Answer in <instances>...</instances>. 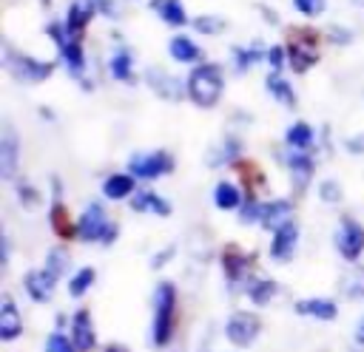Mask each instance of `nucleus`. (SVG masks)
Returning a JSON list of instances; mask_svg holds the SVG:
<instances>
[{"mask_svg": "<svg viewBox=\"0 0 364 352\" xmlns=\"http://www.w3.org/2000/svg\"><path fill=\"white\" fill-rule=\"evenodd\" d=\"M176 318H179V295L173 281H159L154 290V315H151V343L156 349H165L176 335Z\"/></svg>", "mask_w": 364, "mask_h": 352, "instance_id": "obj_1", "label": "nucleus"}, {"mask_svg": "<svg viewBox=\"0 0 364 352\" xmlns=\"http://www.w3.org/2000/svg\"><path fill=\"white\" fill-rule=\"evenodd\" d=\"M222 82H225L222 68L213 65V62H202V65L193 68V74L188 77L185 91H188V97L193 99V105L210 108V105H216L219 97H222Z\"/></svg>", "mask_w": 364, "mask_h": 352, "instance_id": "obj_2", "label": "nucleus"}, {"mask_svg": "<svg viewBox=\"0 0 364 352\" xmlns=\"http://www.w3.org/2000/svg\"><path fill=\"white\" fill-rule=\"evenodd\" d=\"M117 236H119V224L108 221L105 207L100 202H91L82 210V216L77 219V238L80 241H100V244L108 247V244L117 241Z\"/></svg>", "mask_w": 364, "mask_h": 352, "instance_id": "obj_3", "label": "nucleus"}, {"mask_svg": "<svg viewBox=\"0 0 364 352\" xmlns=\"http://www.w3.org/2000/svg\"><path fill=\"white\" fill-rule=\"evenodd\" d=\"M259 332H262V321H259L256 312H245V309H239V312H233V315L225 321V338H228L236 349H247V346H253L256 338H259Z\"/></svg>", "mask_w": 364, "mask_h": 352, "instance_id": "obj_4", "label": "nucleus"}, {"mask_svg": "<svg viewBox=\"0 0 364 352\" xmlns=\"http://www.w3.org/2000/svg\"><path fill=\"white\" fill-rule=\"evenodd\" d=\"M333 241H336V250L344 261H358L364 253V224H358L353 216H344Z\"/></svg>", "mask_w": 364, "mask_h": 352, "instance_id": "obj_5", "label": "nucleus"}, {"mask_svg": "<svg viewBox=\"0 0 364 352\" xmlns=\"http://www.w3.org/2000/svg\"><path fill=\"white\" fill-rule=\"evenodd\" d=\"M46 31H48V37L57 43L60 57H63V62L68 65V71H71L74 77H80L82 68H85V54H82L80 37H71V34L65 31V26H60V23H51Z\"/></svg>", "mask_w": 364, "mask_h": 352, "instance_id": "obj_6", "label": "nucleus"}, {"mask_svg": "<svg viewBox=\"0 0 364 352\" xmlns=\"http://www.w3.org/2000/svg\"><path fill=\"white\" fill-rule=\"evenodd\" d=\"M173 170V159L168 150H151V153H134L128 162V173L134 179H156L162 173Z\"/></svg>", "mask_w": 364, "mask_h": 352, "instance_id": "obj_7", "label": "nucleus"}, {"mask_svg": "<svg viewBox=\"0 0 364 352\" xmlns=\"http://www.w3.org/2000/svg\"><path fill=\"white\" fill-rule=\"evenodd\" d=\"M6 65H9V71H11L17 79H23V82L48 79L51 71H54V62H43V60H34V57H28V54H14V51H9Z\"/></svg>", "mask_w": 364, "mask_h": 352, "instance_id": "obj_8", "label": "nucleus"}, {"mask_svg": "<svg viewBox=\"0 0 364 352\" xmlns=\"http://www.w3.org/2000/svg\"><path fill=\"white\" fill-rule=\"evenodd\" d=\"M250 264H253V255L242 253L236 244L225 247L222 250V270H225V281L236 290L239 284H250Z\"/></svg>", "mask_w": 364, "mask_h": 352, "instance_id": "obj_9", "label": "nucleus"}, {"mask_svg": "<svg viewBox=\"0 0 364 352\" xmlns=\"http://www.w3.org/2000/svg\"><path fill=\"white\" fill-rule=\"evenodd\" d=\"M287 60L299 74H304L318 60V40L313 37V31H296L293 43L287 45Z\"/></svg>", "mask_w": 364, "mask_h": 352, "instance_id": "obj_10", "label": "nucleus"}, {"mask_svg": "<svg viewBox=\"0 0 364 352\" xmlns=\"http://www.w3.org/2000/svg\"><path fill=\"white\" fill-rule=\"evenodd\" d=\"M299 247V224L290 219L284 221L279 230H273V238H270V258L279 261V264H287L293 258Z\"/></svg>", "mask_w": 364, "mask_h": 352, "instance_id": "obj_11", "label": "nucleus"}, {"mask_svg": "<svg viewBox=\"0 0 364 352\" xmlns=\"http://www.w3.org/2000/svg\"><path fill=\"white\" fill-rule=\"evenodd\" d=\"M68 335H71V341H74L77 352H91V349L97 346L94 318H91V312H88L85 307H82V309H77V312L71 315V329H68Z\"/></svg>", "mask_w": 364, "mask_h": 352, "instance_id": "obj_12", "label": "nucleus"}, {"mask_svg": "<svg viewBox=\"0 0 364 352\" xmlns=\"http://www.w3.org/2000/svg\"><path fill=\"white\" fill-rule=\"evenodd\" d=\"M57 281H60V278H54L46 267H43V270H28V273L23 275V290L28 292V298H31V301L46 304V301H51Z\"/></svg>", "mask_w": 364, "mask_h": 352, "instance_id": "obj_13", "label": "nucleus"}, {"mask_svg": "<svg viewBox=\"0 0 364 352\" xmlns=\"http://www.w3.org/2000/svg\"><path fill=\"white\" fill-rule=\"evenodd\" d=\"M20 335H23V315H20L17 304H14V298L3 295V301H0V341L11 343Z\"/></svg>", "mask_w": 364, "mask_h": 352, "instance_id": "obj_14", "label": "nucleus"}, {"mask_svg": "<svg viewBox=\"0 0 364 352\" xmlns=\"http://www.w3.org/2000/svg\"><path fill=\"white\" fill-rule=\"evenodd\" d=\"M293 309H296V315L316 318V321H336V315H338L336 301H333V298H318V295L296 301V304H293Z\"/></svg>", "mask_w": 364, "mask_h": 352, "instance_id": "obj_15", "label": "nucleus"}, {"mask_svg": "<svg viewBox=\"0 0 364 352\" xmlns=\"http://www.w3.org/2000/svg\"><path fill=\"white\" fill-rule=\"evenodd\" d=\"M94 11H97V6L91 3V0H74L71 6H68V11H65V31L71 34V37H80V31L91 23V17H94Z\"/></svg>", "mask_w": 364, "mask_h": 352, "instance_id": "obj_16", "label": "nucleus"}, {"mask_svg": "<svg viewBox=\"0 0 364 352\" xmlns=\"http://www.w3.org/2000/svg\"><path fill=\"white\" fill-rule=\"evenodd\" d=\"M145 79H148V85L159 94V97H165V99H182V94H188V91H182V82L176 79V77H171V74H165V71H156V68H151L148 74H145Z\"/></svg>", "mask_w": 364, "mask_h": 352, "instance_id": "obj_17", "label": "nucleus"}, {"mask_svg": "<svg viewBox=\"0 0 364 352\" xmlns=\"http://www.w3.org/2000/svg\"><path fill=\"white\" fill-rule=\"evenodd\" d=\"M131 210L134 213H154V216H171V202L162 199L154 190H139L136 196H131Z\"/></svg>", "mask_w": 364, "mask_h": 352, "instance_id": "obj_18", "label": "nucleus"}, {"mask_svg": "<svg viewBox=\"0 0 364 352\" xmlns=\"http://www.w3.org/2000/svg\"><path fill=\"white\" fill-rule=\"evenodd\" d=\"M290 213H293V204L287 202V199H276V202H267L264 207H262V227L264 230H279L284 221H290Z\"/></svg>", "mask_w": 364, "mask_h": 352, "instance_id": "obj_19", "label": "nucleus"}, {"mask_svg": "<svg viewBox=\"0 0 364 352\" xmlns=\"http://www.w3.org/2000/svg\"><path fill=\"white\" fill-rule=\"evenodd\" d=\"M279 292V284L273 278H253L247 287H245V295L250 298V304L256 307H267Z\"/></svg>", "mask_w": 364, "mask_h": 352, "instance_id": "obj_20", "label": "nucleus"}, {"mask_svg": "<svg viewBox=\"0 0 364 352\" xmlns=\"http://www.w3.org/2000/svg\"><path fill=\"white\" fill-rule=\"evenodd\" d=\"M134 176L131 173H111L105 182H102V196L105 199H128L134 193Z\"/></svg>", "mask_w": 364, "mask_h": 352, "instance_id": "obj_21", "label": "nucleus"}, {"mask_svg": "<svg viewBox=\"0 0 364 352\" xmlns=\"http://www.w3.org/2000/svg\"><path fill=\"white\" fill-rule=\"evenodd\" d=\"M17 167V139L11 131H6V136L0 139V176L11 179Z\"/></svg>", "mask_w": 364, "mask_h": 352, "instance_id": "obj_22", "label": "nucleus"}, {"mask_svg": "<svg viewBox=\"0 0 364 352\" xmlns=\"http://www.w3.org/2000/svg\"><path fill=\"white\" fill-rule=\"evenodd\" d=\"M287 165H290L293 182L299 185V190H304L307 182H310V176H313V159H310L304 150H293L290 159H287Z\"/></svg>", "mask_w": 364, "mask_h": 352, "instance_id": "obj_23", "label": "nucleus"}, {"mask_svg": "<svg viewBox=\"0 0 364 352\" xmlns=\"http://www.w3.org/2000/svg\"><path fill=\"white\" fill-rule=\"evenodd\" d=\"M48 221H51V227H54V233H57L60 238L77 236V224H71L68 210H65V204H63L60 199H54V204H51V210H48Z\"/></svg>", "mask_w": 364, "mask_h": 352, "instance_id": "obj_24", "label": "nucleus"}, {"mask_svg": "<svg viewBox=\"0 0 364 352\" xmlns=\"http://www.w3.org/2000/svg\"><path fill=\"white\" fill-rule=\"evenodd\" d=\"M213 202L219 210H239L242 207V193L233 182H219L213 190Z\"/></svg>", "mask_w": 364, "mask_h": 352, "instance_id": "obj_25", "label": "nucleus"}, {"mask_svg": "<svg viewBox=\"0 0 364 352\" xmlns=\"http://www.w3.org/2000/svg\"><path fill=\"white\" fill-rule=\"evenodd\" d=\"M154 9H156V11H159V17H162L168 26H173V28H179V26H185V23H188L185 6H182L179 0H154Z\"/></svg>", "mask_w": 364, "mask_h": 352, "instance_id": "obj_26", "label": "nucleus"}, {"mask_svg": "<svg viewBox=\"0 0 364 352\" xmlns=\"http://www.w3.org/2000/svg\"><path fill=\"white\" fill-rule=\"evenodd\" d=\"M97 281V270L94 267H80L71 278H68V295L71 298H82Z\"/></svg>", "mask_w": 364, "mask_h": 352, "instance_id": "obj_27", "label": "nucleus"}, {"mask_svg": "<svg viewBox=\"0 0 364 352\" xmlns=\"http://www.w3.org/2000/svg\"><path fill=\"white\" fill-rule=\"evenodd\" d=\"M168 51H171V57L176 62H193V60H199V45L191 37H173L171 45H168Z\"/></svg>", "mask_w": 364, "mask_h": 352, "instance_id": "obj_28", "label": "nucleus"}, {"mask_svg": "<svg viewBox=\"0 0 364 352\" xmlns=\"http://www.w3.org/2000/svg\"><path fill=\"white\" fill-rule=\"evenodd\" d=\"M287 145L293 148V150H307L310 145H313V128L307 125V122H293L290 128H287Z\"/></svg>", "mask_w": 364, "mask_h": 352, "instance_id": "obj_29", "label": "nucleus"}, {"mask_svg": "<svg viewBox=\"0 0 364 352\" xmlns=\"http://www.w3.org/2000/svg\"><path fill=\"white\" fill-rule=\"evenodd\" d=\"M267 91H270L279 102H284V105H296V94H293V88H290L287 79L279 77V71L267 74Z\"/></svg>", "mask_w": 364, "mask_h": 352, "instance_id": "obj_30", "label": "nucleus"}, {"mask_svg": "<svg viewBox=\"0 0 364 352\" xmlns=\"http://www.w3.org/2000/svg\"><path fill=\"white\" fill-rule=\"evenodd\" d=\"M338 287H341V292L347 295V298H364V270H350L341 281H338Z\"/></svg>", "mask_w": 364, "mask_h": 352, "instance_id": "obj_31", "label": "nucleus"}, {"mask_svg": "<svg viewBox=\"0 0 364 352\" xmlns=\"http://www.w3.org/2000/svg\"><path fill=\"white\" fill-rule=\"evenodd\" d=\"M111 77L114 79H131V51L122 45L111 57Z\"/></svg>", "mask_w": 364, "mask_h": 352, "instance_id": "obj_32", "label": "nucleus"}, {"mask_svg": "<svg viewBox=\"0 0 364 352\" xmlns=\"http://www.w3.org/2000/svg\"><path fill=\"white\" fill-rule=\"evenodd\" d=\"M68 261H71V258H68V253H65V250H60V247H54V250H48V253H46V264H43V267H46L54 278H63V273L68 270Z\"/></svg>", "mask_w": 364, "mask_h": 352, "instance_id": "obj_33", "label": "nucleus"}, {"mask_svg": "<svg viewBox=\"0 0 364 352\" xmlns=\"http://www.w3.org/2000/svg\"><path fill=\"white\" fill-rule=\"evenodd\" d=\"M43 352H77V346H74L71 335H65L63 329H54V332L46 338Z\"/></svg>", "mask_w": 364, "mask_h": 352, "instance_id": "obj_34", "label": "nucleus"}, {"mask_svg": "<svg viewBox=\"0 0 364 352\" xmlns=\"http://www.w3.org/2000/svg\"><path fill=\"white\" fill-rule=\"evenodd\" d=\"M225 20L222 17H213V14H199L196 20H193V28L199 31V34H222L225 31Z\"/></svg>", "mask_w": 364, "mask_h": 352, "instance_id": "obj_35", "label": "nucleus"}, {"mask_svg": "<svg viewBox=\"0 0 364 352\" xmlns=\"http://www.w3.org/2000/svg\"><path fill=\"white\" fill-rule=\"evenodd\" d=\"M262 207H264V204H259L253 196H247V202L239 207V221H242V224H250V221H262Z\"/></svg>", "mask_w": 364, "mask_h": 352, "instance_id": "obj_36", "label": "nucleus"}, {"mask_svg": "<svg viewBox=\"0 0 364 352\" xmlns=\"http://www.w3.org/2000/svg\"><path fill=\"white\" fill-rule=\"evenodd\" d=\"M233 57H236V71H247L262 57V51H256V48H233Z\"/></svg>", "mask_w": 364, "mask_h": 352, "instance_id": "obj_37", "label": "nucleus"}, {"mask_svg": "<svg viewBox=\"0 0 364 352\" xmlns=\"http://www.w3.org/2000/svg\"><path fill=\"white\" fill-rule=\"evenodd\" d=\"M318 196H321V202L336 204V202H341V187H338L333 179H327V182L318 185Z\"/></svg>", "mask_w": 364, "mask_h": 352, "instance_id": "obj_38", "label": "nucleus"}, {"mask_svg": "<svg viewBox=\"0 0 364 352\" xmlns=\"http://www.w3.org/2000/svg\"><path fill=\"white\" fill-rule=\"evenodd\" d=\"M293 6H296V11H301V14H307V17H318V14L327 9L324 0H293Z\"/></svg>", "mask_w": 364, "mask_h": 352, "instance_id": "obj_39", "label": "nucleus"}, {"mask_svg": "<svg viewBox=\"0 0 364 352\" xmlns=\"http://www.w3.org/2000/svg\"><path fill=\"white\" fill-rule=\"evenodd\" d=\"M17 196H20V202H23L26 207H37V204H40V193H37L31 185H26V182L17 185Z\"/></svg>", "mask_w": 364, "mask_h": 352, "instance_id": "obj_40", "label": "nucleus"}, {"mask_svg": "<svg viewBox=\"0 0 364 352\" xmlns=\"http://www.w3.org/2000/svg\"><path fill=\"white\" fill-rule=\"evenodd\" d=\"M284 57H287V51H284L282 45H273V48L267 51V60H270V68H273V71H282V62H284Z\"/></svg>", "mask_w": 364, "mask_h": 352, "instance_id": "obj_41", "label": "nucleus"}, {"mask_svg": "<svg viewBox=\"0 0 364 352\" xmlns=\"http://www.w3.org/2000/svg\"><path fill=\"white\" fill-rule=\"evenodd\" d=\"M173 253H176L173 247H168V250H162V253H156V255L151 258V267H154V270H159V267H165V264H168V258H173Z\"/></svg>", "mask_w": 364, "mask_h": 352, "instance_id": "obj_42", "label": "nucleus"}, {"mask_svg": "<svg viewBox=\"0 0 364 352\" xmlns=\"http://www.w3.org/2000/svg\"><path fill=\"white\" fill-rule=\"evenodd\" d=\"M344 145H347V150H350V153H364V133H355V136H350Z\"/></svg>", "mask_w": 364, "mask_h": 352, "instance_id": "obj_43", "label": "nucleus"}, {"mask_svg": "<svg viewBox=\"0 0 364 352\" xmlns=\"http://www.w3.org/2000/svg\"><path fill=\"white\" fill-rule=\"evenodd\" d=\"M353 343L364 349V318H358V324H355V329H353Z\"/></svg>", "mask_w": 364, "mask_h": 352, "instance_id": "obj_44", "label": "nucleus"}, {"mask_svg": "<svg viewBox=\"0 0 364 352\" xmlns=\"http://www.w3.org/2000/svg\"><path fill=\"white\" fill-rule=\"evenodd\" d=\"M102 352H131V349H128L125 343H114V341H111V343L102 346Z\"/></svg>", "mask_w": 364, "mask_h": 352, "instance_id": "obj_45", "label": "nucleus"}, {"mask_svg": "<svg viewBox=\"0 0 364 352\" xmlns=\"http://www.w3.org/2000/svg\"><path fill=\"white\" fill-rule=\"evenodd\" d=\"M330 37H333V40H350V34H347V31H338V28H336Z\"/></svg>", "mask_w": 364, "mask_h": 352, "instance_id": "obj_46", "label": "nucleus"}]
</instances>
